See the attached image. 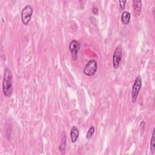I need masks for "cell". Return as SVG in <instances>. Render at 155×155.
<instances>
[{"label":"cell","instance_id":"52a82bcc","mask_svg":"<svg viewBox=\"0 0 155 155\" xmlns=\"http://www.w3.org/2000/svg\"><path fill=\"white\" fill-rule=\"evenodd\" d=\"M79 137V130L76 126H73L70 131V138L71 141L73 143L77 141Z\"/></svg>","mask_w":155,"mask_h":155},{"label":"cell","instance_id":"7c38bea8","mask_svg":"<svg viewBox=\"0 0 155 155\" xmlns=\"http://www.w3.org/2000/svg\"><path fill=\"white\" fill-rule=\"evenodd\" d=\"M95 133V127L93 126H92L90 127V128L89 129L87 133V134H86V138L87 139H90L92 136Z\"/></svg>","mask_w":155,"mask_h":155},{"label":"cell","instance_id":"8fae6325","mask_svg":"<svg viewBox=\"0 0 155 155\" xmlns=\"http://www.w3.org/2000/svg\"><path fill=\"white\" fill-rule=\"evenodd\" d=\"M150 150L151 153L153 154L155 151V129H153L151 139L150 141Z\"/></svg>","mask_w":155,"mask_h":155},{"label":"cell","instance_id":"8992f818","mask_svg":"<svg viewBox=\"0 0 155 155\" xmlns=\"http://www.w3.org/2000/svg\"><path fill=\"white\" fill-rule=\"evenodd\" d=\"M80 49V44L76 40H72L69 44V50L71 53V58L73 60H76L78 57V53Z\"/></svg>","mask_w":155,"mask_h":155},{"label":"cell","instance_id":"ba28073f","mask_svg":"<svg viewBox=\"0 0 155 155\" xmlns=\"http://www.w3.org/2000/svg\"><path fill=\"white\" fill-rule=\"evenodd\" d=\"M133 11L135 15L139 16L141 12L142 9V2L141 1H137V0H134L133 2Z\"/></svg>","mask_w":155,"mask_h":155},{"label":"cell","instance_id":"30bf717a","mask_svg":"<svg viewBox=\"0 0 155 155\" xmlns=\"http://www.w3.org/2000/svg\"><path fill=\"white\" fill-rule=\"evenodd\" d=\"M65 145H66V136H65V133H64V134H62V139H61L60 145L59 146V150L62 153H64V151H65Z\"/></svg>","mask_w":155,"mask_h":155},{"label":"cell","instance_id":"9c48e42d","mask_svg":"<svg viewBox=\"0 0 155 155\" xmlns=\"http://www.w3.org/2000/svg\"><path fill=\"white\" fill-rule=\"evenodd\" d=\"M131 18V15L129 12L128 11H124L122 12L121 15V22L124 25H127L130 21Z\"/></svg>","mask_w":155,"mask_h":155},{"label":"cell","instance_id":"7a4b0ae2","mask_svg":"<svg viewBox=\"0 0 155 155\" xmlns=\"http://www.w3.org/2000/svg\"><path fill=\"white\" fill-rule=\"evenodd\" d=\"M33 13V10L31 6L27 5L23 8L21 12V21L24 25L27 26L29 24L31 20Z\"/></svg>","mask_w":155,"mask_h":155},{"label":"cell","instance_id":"4fadbf2b","mask_svg":"<svg viewBox=\"0 0 155 155\" xmlns=\"http://www.w3.org/2000/svg\"><path fill=\"white\" fill-rule=\"evenodd\" d=\"M119 5H120V8H121L122 9H124L125 8V4H126V3H127L126 0H125V1H121V0H119Z\"/></svg>","mask_w":155,"mask_h":155},{"label":"cell","instance_id":"5b68a950","mask_svg":"<svg viewBox=\"0 0 155 155\" xmlns=\"http://www.w3.org/2000/svg\"><path fill=\"white\" fill-rule=\"evenodd\" d=\"M122 49L120 46H118L115 50L113 56V67L115 69H116L119 66L122 59Z\"/></svg>","mask_w":155,"mask_h":155},{"label":"cell","instance_id":"277c9868","mask_svg":"<svg viewBox=\"0 0 155 155\" xmlns=\"http://www.w3.org/2000/svg\"><path fill=\"white\" fill-rule=\"evenodd\" d=\"M97 62L95 59H91L86 65L83 70V73L86 76H92L96 73V72L97 71Z\"/></svg>","mask_w":155,"mask_h":155},{"label":"cell","instance_id":"6da1fadb","mask_svg":"<svg viewBox=\"0 0 155 155\" xmlns=\"http://www.w3.org/2000/svg\"><path fill=\"white\" fill-rule=\"evenodd\" d=\"M3 92L5 96L9 97L13 92L12 75L11 70L6 68L5 71L4 80L3 83Z\"/></svg>","mask_w":155,"mask_h":155},{"label":"cell","instance_id":"5bb4252c","mask_svg":"<svg viewBox=\"0 0 155 155\" xmlns=\"http://www.w3.org/2000/svg\"><path fill=\"white\" fill-rule=\"evenodd\" d=\"M92 12L95 14V15H98V12H99V11H98V9L96 7H94L93 9H92Z\"/></svg>","mask_w":155,"mask_h":155},{"label":"cell","instance_id":"3957f363","mask_svg":"<svg viewBox=\"0 0 155 155\" xmlns=\"http://www.w3.org/2000/svg\"><path fill=\"white\" fill-rule=\"evenodd\" d=\"M142 86V79L141 76H138L134 80V84L133 85L132 87V91H131V99L132 102L135 103L137 100L139 91L141 90Z\"/></svg>","mask_w":155,"mask_h":155}]
</instances>
